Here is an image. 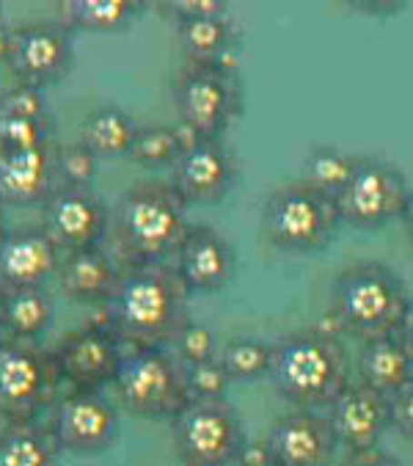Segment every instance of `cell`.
Instances as JSON below:
<instances>
[{
  "instance_id": "1",
  "label": "cell",
  "mask_w": 413,
  "mask_h": 466,
  "mask_svg": "<svg viewBox=\"0 0 413 466\" xmlns=\"http://www.w3.org/2000/svg\"><path fill=\"white\" fill-rule=\"evenodd\" d=\"M106 309V326L130 350L174 348L190 323V293L174 265H133L122 268L119 288Z\"/></svg>"
},
{
  "instance_id": "2",
  "label": "cell",
  "mask_w": 413,
  "mask_h": 466,
  "mask_svg": "<svg viewBox=\"0 0 413 466\" xmlns=\"http://www.w3.org/2000/svg\"><path fill=\"white\" fill-rule=\"evenodd\" d=\"M273 390L297 411L331 409L334 400L353 384L348 348L337 331L297 329L270 345Z\"/></svg>"
},
{
  "instance_id": "3",
  "label": "cell",
  "mask_w": 413,
  "mask_h": 466,
  "mask_svg": "<svg viewBox=\"0 0 413 466\" xmlns=\"http://www.w3.org/2000/svg\"><path fill=\"white\" fill-rule=\"evenodd\" d=\"M187 227V208L174 185L141 179L119 197L108 238L125 268L160 265L176 254Z\"/></svg>"
},
{
  "instance_id": "4",
  "label": "cell",
  "mask_w": 413,
  "mask_h": 466,
  "mask_svg": "<svg viewBox=\"0 0 413 466\" xmlns=\"http://www.w3.org/2000/svg\"><path fill=\"white\" fill-rule=\"evenodd\" d=\"M410 293L399 273L378 259H358L339 270L331 288L328 315L339 334L375 342L397 337L410 309Z\"/></svg>"
},
{
  "instance_id": "5",
  "label": "cell",
  "mask_w": 413,
  "mask_h": 466,
  "mask_svg": "<svg viewBox=\"0 0 413 466\" xmlns=\"http://www.w3.org/2000/svg\"><path fill=\"white\" fill-rule=\"evenodd\" d=\"M339 227L337 199L308 188L300 179L278 185L262 208V235L267 246L289 257L326 251Z\"/></svg>"
},
{
  "instance_id": "6",
  "label": "cell",
  "mask_w": 413,
  "mask_h": 466,
  "mask_svg": "<svg viewBox=\"0 0 413 466\" xmlns=\"http://www.w3.org/2000/svg\"><path fill=\"white\" fill-rule=\"evenodd\" d=\"M114 390L133 417L174 420L190 403L187 364L174 348L127 350Z\"/></svg>"
},
{
  "instance_id": "7",
  "label": "cell",
  "mask_w": 413,
  "mask_h": 466,
  "mask_svg": "<svg viewBox=\"0 0 413 466\" xmlns=\"http://www.w3.org/2000/svg\"><path fill=\"white\" fill-rule=\"evenodd\" d=\"M174 106L193 138L221 141L243 111V88L229 64H185L174 83Z\"/></svg>"
},
{
  "instance_id": "8",
  "label": "cell",
  "mask_w": 413,
  "mask_h": 466,
  "mask_svg": "<svg viewBox=\"0 0 413 466\" xmlns=\"http://www.w3.org/2000/svg\"><path fill=\"white\" fill-rule=\"evenodd\" d=\"M61 379L39 342L0 339V417L9 422H36L55 403Z\"/></svg>"
},
{
  "instance_id": "9",
  "label": "cell",
  "mask_w": 413,
  "mask_h": 466,
  "mask_svg": "<svg viewBox=\"0 0 413 466\" xmlns=\"http://www.w3.org/2000/svg\"><path fill=\"white\" fill-rule=\"evenodd\" d=\"M171 431L185 466H232L248 444L243 420L227 398L190 400L171 420Z\"/></svg>"
},
{
  "instance_id": "10",
  "label": "cell",
  "mask_w": 413,
  "mask_h": 466,
  "mask_svg": "<svg viewBox=\"0 0 413 466\" xmlns=\"http://www.w3.org/2000/svg\"><path fill=\"white\" fill-rule=\"evenodd\" d=\"M410 199V185L399 166L380 155L358 157L350 182L337 197L342 227L358 232H378L394 218H402Z\"/></svg>"
},
{
  "instance_id": "11",
  "label": "cell",
  "mask_w": 413,
  "mask_h": 466,
  "mask_svg": "<svg viewBox=\"0 0 413 466\" xmlns=\"http://www.w3.org/2000/svg\"><path fill=\"white\" fill-rule=\"evenodd\" d=\"M125 353V345L108 326H86L58 342L53 361L69 392H102L116 384Z\"/></svg>"
},
{
  "instance_id": "12",
  "label": "cell",
  "mask_w": 413,
  "mask_h": 466,
  "mask_svg": "<svg viewBox=\"0 0 413 466\" xmlns=\"http://www.w3.org/2000/svg\"><path fill=\"white\" fill-rule=\"evenodd\" d=\"M17 83L45 91L69 77L75 66V31L61 20L25 23L12 28L9 58Z\"/></svg>"
},
{
  "instance_id": "13",
  "label": "cell",
  "mask_w": 413,
  "mask_h": 466,
  "mask_svg": "<svg viewBox=\"0 0 413 466\" xmlns=\"http://www.w3.org/2000/svg\"><path fill=\"white\" fill-rule=\"evenodd\" d=\"M50 431L61 452L102 455L116 444L122 420L102 392H66L55 403Z\"/></svg>"
},
{
  "instance_id": "14",
  "label": "cell",
  "mask_w": 413,
  "mask_h": 466,
  "mask_svg": "<svg viewBox=\"0 0 413 466\" xmlns=\"http://www.w3.org/2000/svg\"><path fill=\"white\" fill-rule=\"evenodd\" d=\"M42 210V229L61 254L102 248V240L111 232V210L91 188L61 185Z\"/></svg>"
},
{
  "instance_id": "15",
  "label": "cell",
  "mask_w": 413,
  "mask_h": 466,
  "mask_svg": "<svg viewBox=\"0 0 413 466\" xmlns=\"http://www.w3.org/2000/svg\"><path fill=\"white\" fill-rule=\"evenodd\" d=\"M237 182V160L224 141L193 138L185 144L176 166L171 168V185L185 208H210L227 199Z\"/></svg>"
},
{
  "instance_id": "16",
  "label": "cell",
  "mask_w": 413,
  "mask_h": 466,
  "mask_svg": "<svg viewBox=\"0 0 413 466\" xmlns=\"http://www.w3.org/2000/svg\"><path fill=\"white\" fill-rule=\"evenodd\" d=\"M174 270L190 296H213L235 279L237 251L216 227L190 224L174 254Z\"/></svg>"
},
{
  "instance_id": "17",
  "label": "cell",
  "mask_w": 413,
  "mask_h": 466,
  "mask_svg": "<svg viewBox=\"0 0 413 466\" xmlns=\"http://www.w3.org/2000/svg\"><path fill=\"white\" fill-rule=\"evenodd\" d=\"M265 447L273 466H328L339 441L328 417L295 409L273 422Z\"/></svg>"
},
{
  "instance_id": "18",
  "label": "cell",
  "mask_w": 413,
  "mask_h": 466,
  "mask_svg": "<svg viewBox=\"0 0 413 466\" xmlns=\"http://www.w3.org/2000/svg\"><path fill=\"white\" fill-rule=\"evenodd\" d=\"M58 141L0 155V202L12 208H45L61 188Z\"/></svg>"
},
{
  "instance_id": "19",
  "label": "cell",
  "mask_w": 413,
  "mask_h": 466,
  "mask_svg": "<svg viewBox=\"0 0 413 466\" xmlns=\"http://www.w3.org/2000/svg\"><path fill=\"white\" fill-rule=\"evenodd\" d=\"M64 254L47 238L42 227L9 232L0 243V288L34 290L45 288L50 276L58 273Z\"/></svg>"
},
{
  "instance_id": "20",
  "label": "cell",
  "mask_w": 413,
  "mask_h": 466,
  "mask_svg": "<svg viewBox=\"0 0 413 466\" xmlns=\"http://www.w3.org/2000/svg\"><path fill=\"white\" fill-rule=\"evenodd\" d=\"M328 422L339 447H345L348 452L375 450L380 436L391 428L388 398L378 395L361 381L350 384L328 409Z\"/></svg>"
},
{
  "instance_id": "21",
  "label": "cell",
  "mask_w": 413,
  "mask_h": 466,
  "mask_svg": "<svg viewBox=\"0 0 413 466\" xmlns=\"http://www.w3.org/2000/svg\"><path fill=\"white\" fill-rule=\"evenodd\" d=\"M122 279V268L106 248L64 254L58 282L64 299L83 307H108Z\"/></svg>"
},
{
  "instance_id": "22",
  "label": "cell",
  "mask_w": 413,
  "mask_h": 466,
  "mask_svg": "<svg viewBox=\"0 0 413 466\" xmlns=\"http://www.w3.org/2000/svg\"><path fill=\"white\" fill-rule=\"evenodd\" d=\"M55 320V304L45 288L6 290L0 288V339L39 342Z\"/></svg>"
},
{
  "instance_id": "23",
  "label": "cell",
  "mask_w": 413,
  "mask_h": 466,
  "mask_svg": "<svg viewBox=\"0 0 413 466\" xmlns=\"http://www.w3.org/2000/svg\"><path fill=\"white\" fill-rule=\"evenodd\" d=\"M358 376L364 387L375 390L383 398H391L397 390H402L413 379V361L399 337L364 342L358 353Z\"/></svg>"
},
{
  "instance_id": "24",
  "label": "cell",
  "mask_w": 413,
  "mask_h": 466,
  "mask_svg": "<svg viewBox=\"0 0 413 466\" xmlns=\"http://www.w3.org/2000/svg\"><path fill=\"white\" fill-rule=\"evenodd\" d=\"M136 119L116 108V106H102L94 108L91 114L83 116L77 127V141L94 152L99 160H114V157H127L133 149V141L138 136Z\"/></svg>"
},
{
  "instance_id": "25",
  "label": "cell",
  "mask_w": 413,
  "mask_h": 466,
  "mask_svg": "<svg viewBox=\"0 0 413 466\" xmlns=\"http://www.w3.org/2000/svg\"><path fill=\"white\" fill-rule=\"evenodd\" d=\"M144 9L141 0H66L61 4V23L69 31L122 34Z\"/></svg>"
},
{
  "instance_id": "26",
  "label": "cell",
  "mask_w": 413,
  "mask_h": 466,
  "mask_svg": "<svg viewBox=\"0 0 413 466\" xmlns=\"http://www.w3.org/2000/svg\"><path fill=\"white\" fill-rule=\"evenodd\" d=\"M61 447L50 425L9 422L0 431V466H58Z\"/></svg>"
},
{
  "instance_id": "27",
  "label": "cell",
  "mask_w": 413,
  "mask_h": 466,
  "mask_svg": "<svg viewBox=\"0 0 413 466\" xmlns=\"http://www.w3.org/2000/svg\"><path fill=\"white\" fill-rule=\"evenodd\" d=\"M176 42L187 58V64H227V53L235 45V25L229 15L201 17L174 23Z\"/></svg>"
},
{
  "instance_id": "28",
  "label": "cell",
  "mask_w": 413,
  "mask_h": 466,
  "mask_svg": "<svg viewBox=\"0 0 413 466\" xmlns=\"http://www.w3.org/2000/svg\"><path fill=\"white\" fill-rule=\"evenodd\" d=\"M356 166H358L356 155H348L337 147H315L312 152H308V157L303 160L300 182H306L308 188H315V191L337 199L345 185L350 182Z\"/></svg>"
},
{
  "instance_id": "29",
  "label": "cell",
  "mask_w": 413,
  "mask_h": 466,
  "mask_svg": "<svg viewBox=\"0 0 413 466\" xmlns=\"http://www.w3.org/2000/svg\"><path fill=\"white\" fill-rule=\"evenodd\" d=\"M185 149V138L176 127H166V125H152V127H141L133 149H130V160L141 168L149 171H163V168H174L179 155Z\"/></svg>"
},
{
  "instance_id": "30",
  "label": "cell",
  "mask_w": 413,
  "mask_h": 466,
  "mask_svg": "<svg viewBox=\"0 0 413 466\" xmlns=\"http://www.w3.org/2000/svg\"><path fill=\"white\" fill-rule=\"evenodd\" d=\"M229 381L251 384L270 372V345L257 337H235L218 353Z\"/></svg>"
},
{
  "instance_id": "31",
  "label": "cell",
  "mask_w": 413,
  "mask_h": 466,
  "mask_svg": "<svg viewBox=\"0 0 413 466\" xmlns=\"http://www.w3.org/2000/svg\"><path fill=\"white\" fill-rule=\"evenodd\" d=\"M53 122L45 119H15V116H0V155L25 152L45 144H53Z\"/></svg>"
},
{
  "instance_id": "32",
  "label": "cell",
  "mask_w": 413,
  "mask_h": 466,
  "mask_svg": "<svg viewBox=\"0 0 413 466\" xmlns=\"http://www.w3.org/2000/svg\"><path fill=\"white\" fill-rule=\"evenodd\" d=\"M99 171V157L88 152L80 141L58 147V174L61 185H72V188H88Z\"/></svg>"
},
{
  "instance_id": "33",
  "label": "cell",
  "mask_w": 413,
  "mask_h": 466,
  "mask_svg": "<svg viewBox=\"0 0 413 466\" xmlns=\"http://www.w3.org/2000/svg\"><path fill=\"white\" fill-rule=\"evenodd\" d=\"M174 353H176L187 367L218 359L216 331H213L210 326L190 320V323L185 326V331L176 337V342H174Z\"/></svg>"
},
{
  "instance_id": "34",
  "label": "cell",
  "mask_w": 413,
  "mask_h": 466,
  "mask_svg": "<svg viewBox=\"0 0 413 466\" xmlns=\"http://www.w3.org/2000/svg\"><path fill=\"white\" fill-rule=\"evenodd\" d=\"M229 384H232V381H229L227 370L221 367L218 359L187 367V390H190V400H221V398H227Z\"/></svg>"
},
{
  "instance_id": "35",
  "label": "cell",
  "mask_w": 413,
  "mask_h": 466,
  "mask_svg": "<svg viewBox=\"0 0 413 466\" xmlns=\"http://www.w3.org/2000/svg\"><path fill=\"white\" fill-rule=\"evenodd\" d=\"M0 116H15V119H45L47 103L39 88L17 83L9 91H0Z\"/></svg>"
},
{
  "instance_id": "36",
  "label": "cell",
  "mask_w": 413,
  "mask_h": 466,
  "mask_svg": "<svg viewBox=\"0 0 413 466\" xmlns=\"http://www.w3.org/2000/svg\"><path fill=\"white\" fill-rule=\"evenodd\" d=\"M157 6L174 23L229 15V4H227V0H171V4H157Z\"/></svg>"
},
{
  "instance_id": "37",
  "label": "cell",
  "mask_w": 413,
  "mask_h": 466,
  "mask_svg": "<svg viewBox=\"0 0 413 466\" xmlns=\"http://www.w3.org/2000/svg\"><path fill=\"white\" fill-rule=\"evenodd\" d=\"M388 420L399 436L413 441V379L388 398Z\"/></svg>"
},
{
  "instance_id": "38",
  "label": "cell",
  "mask_w": 413,
  "mask_h": 466,
  "mask_svg": "<svg viewBox=\"0 0 413 466\" xmlns=\"http://www.w3.org/2000/svg\"><path fill=\"white\" fill-rule=\"evenodd\" d=\"M342 466H402V463L391 452L375 447V450H364V452H348Z\"/></svg>"
},
{
  "instance_id": "39",
  "label": "cell",
  "mask_w": 413,
  "mask_h": 466,
  "mask_svg": "<svg viewBox=\"0 0 413 466\" xmlns=\"http://www.w3.org/2000/svg\"><path fill=\"white\" fill-rule=\"evenodd\" d=\"M397 337H399L402 348L408 350V356H410V361H413V301H410V309H408L405 323H402V329H399Z\"/></svg>"
},
{
  "instance_id": "40",
  "label": "cell",
  "mask_w": 413,
  "mask_h": 466,
  "mask_svg": "<svg viewBox=\"0 0 413 466\" xmlns=\"http://www.w3.org/2000/svg\"><path fill=\"white\" fill-rule=\"evenodd\" d=\"M9 45H12V28L0 17V61L9 58Z\"/></svg>"
},
{
  "instance_id": "41",
  "label": "cell",
  "mask_w": 413,
  "mask_h": 466,
  "mask_svg": "<svg viewBox=\"0 0 413 466\" xmlns=\"http://www.w3.org/2000/svg\"><path fill=\"white\" fill-rule=\"evenodd\" d=\"M402 224H405V235H408V240H410V246H413V191H410L408 208H405V213H402Z\"/></svg>"
},
{
  "instance_id": "42",
  "label": "cell",
  "mask_w": 413,
  "mask_h": 466,
  "mask_svg": "<svg viewBox=\"0 0 413 466\" xmlns=\"http://www.w3.org/2000/svg\"><path fill=\"white\" fill-rule=\"evenodd\" d=\"M9 235L6 229V216H4V202H0V243H4V238Z\"/></svg>"
}]
</instances>
